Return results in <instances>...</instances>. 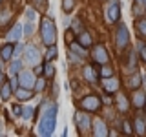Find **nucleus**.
Masks as SVG:
<instances>
[{"label":"nucleus","mask_w":146,"mask_h":137,"mask_svg":"<svg viewBox=\"0 0 146 137\" xmlns=\"http://www.w3.org/2000/svg\"><path fill=\"white\" fill-rule=\"evenodd\" d=\"M22 31H24V35H26V37H29L31 33H33V22L27 20L26 24H24V27H22Z\"/></svg>","instance_id":"nucleus-33"},{"label":"nucleus","mask_w":146,"mask_h":137,"mask_svg":"<svg viewBox=\"0 0 146 137\" xmlns=\"http://www.w3.org/2000/svg\"><path fill=\"white\" fill-rule=\"evenodd\" d=\"M131 104H133L135 108H146V93L143 90H133V99H131Z\"/></svg>","instance_id":"nucleus-12"},{"label":"nucleus","mask_w":146,"mask_h":137,"mask_svg":"<svg viewBox=\"0 0 146 137\" xmlns=\"http://www.w3.org/2000/svg\"><path fill=\"white\" fill-rule=\"evenodd\" d=\"M141 82H143V75H141L139 71H133L126 79V84H128V88H130V90H137L141 86Z\"/></svg>","instance_id":"nucleus-13"},{"label":"nucleus","mask_w":146,"mask_h":137,"mask_svg":"<svg viewBox=\"0 0 146 137\" xmlns=\"http://www.w3.org/2000/svg\"><path fill=\"white\" fill-rule=\"evenodd\" d=\"M73 7H75V0H62V11L64 13H70Z\"/></svg>","instance_id":"nucleus-30"},{"label":"nucleus","mask_w":146,"mask_h":137,"mask_svg":"<svg viewBox=\"0 0 146 137\" xmlns=\"http://www.w3.org/2000/svg\"><path fill=\"white\" fill-rule=\"evenodd\" d=\"M71 29L75 31L77 35H79L80 31H82V24H80V20H79V18H77V20H73V24H71Z\"/></svg>","instance_id":"nucleus-35"},{"label":"nucleus","mask_w":146,"mask_h":137,"mask_svg":"<svg viewBox=\"0 0 146 137\" xmlns=\"http://www.w3.org/2000/svg\"><path fill=\"white\" fill-rule=\"evenodd\" d=\"M124 70L128 73H133L137 70V57L131 49H130V53H128V62H124Z\"/></svg>","instance_id":"nucleus-16"},{"label":"nucleus","mask_w":146,"mask_h":137,"mask_svg":"<svg viewBox=\"0 0 146 137\" xmlns=\"http://www.w3.org/2000/svg\"><path fill=\"white\" fill-rule=\"evenodd\" d=\"M40 39L46 46H53L57 42V27L49 17H42L40 20Z\"/></svg>","instance_id":"nucleus-2"},{"label":"nucleus","mask_w":146,"mask_h":137,"mask_svg":"<svg viewBox=\"0 0 146 137\" xmlns=\"http://www.w3.org/2000/svg\"><path fill=\"white\" fill-rule=\"evenodd\" d=\"M115 100H113V97H111V93H106L102 97V104H113Z\"/></svg>","instance_id":"nucleus-38"},{"label":"nucleus","mask_w":146,"mask_h":137,"mask_svg":"<svg viewBox=\"0 0 146 137\" xmlns=\"http://www.w3.org/2000/svg\"><path fill=\"white\" fill-rule=\"evenodd\" d=\"M79 106L84 110V112L95 113V112H99V110H100V106H102V99L97 97V95H86V97L80 99Z\"/></svg>","instance_id":"nucleus-3"},{"label":"nucleus","mask_w":146,"mask_h":137,"mask_svg":"<svg viewBox=\"0 0 146 137\" xmlns=\"http://www.w3.org/2000/svg\"><path fill=\"white\" fill-rule=\"evenodd\" d=\"M115 44L119 49H126L130 46V31L124 24H119L115 29Z\"/></svg>","instance_id":"nucleus-4"},{"label":"nucleus","mask_w":146,"mask_h":137,"mask_svg":"<svg viewBox=\"0 0 146 137\" xmlns=\"http://www.w3.org/2000/svg\"><path fill=\"white\" fill-rule=\"evenodd\" d=\"M11 93H13V88L9 86V82L0 86V97H2V100H7L9 97H11Z\"/></svg>","instance_id":"nucleus-24"},{"label":"nucleus","mask_w":146,"mask_h":137,"mask_svg":"<svg viewBox=\"0 0 146 137\" xmlns=\"http://www.w3.org/2000/svg\"><path fill=\"white\" fill-rule=\"evenodd\" d=\"M57 53H58V49H57V46H48V51H46V61L48 62H51L57 59Z\"/></svg>","instance_id":"nucleus-25"},{"label":"nucleus","mask_w":146,"mask_h":137,"mask_svg":"<svg viewBox=\"0 0 146 137\" xmlns=\"http://www.w3.org/2000/svg\"><path fill=\"white\" fill-rule=\"evenodd\" d=\"M15 95H17V99L18 100H29L31 97H33V90H29V88H17L15 90Z\"/></svg>","instance_id":"nucleus-20"},{"label":"nucleus","mask_w":146,"mask_h":137,"mask_svg":"<svg viewBox=\"0 0 146 137\" xmlns=\"http://www.w3.org/2000/svg\"><path fill=\"white\" fill-rule=\"evenodd\" d=\"M91 59H93V62L99 64V66H102V64H108V62H110L108 49L104 48L102 44H97L93 49H91Z\"/></svg>","instance_id":"nucleus-5"},{"label":"nucleus","mask_w":146,"mask_h":137,"mask_svg":"<svg viewBox=\"0 0 146 137\" xmlns=\"http://www.w3.org/2000/svg\"><path fill=\"white\" fill-rule=\"evenodd\" d=\"M57 112H58L57 104H49V106L46 108V112L42 113V117H40L38 126H36V134L38 135H42V137L53 135L55 126H57Z\"/></svg>","instance_id":"nucleus-1"},{"label":"nucleus","mask_w":146,"mask_h":137,"mask_svg":"<svg viewBox=\"0 0 146 137\" xmlns=\"http://www.w3.org/2000/svg\"><path fill=\"white\" fill-rule=\"evenodd\" d=\"M113 75V68L108 66V64H102V68H100L99 71V77H102V79H108V77Z\"/></svg>","instance_id":"nucleus-26"},{"label":"nucleus","mask_w":146,"mask_h":137,"mask_svg":"<svg viewBox=\"0 0 146 137\" xmlns=\"http://www.w3.org/2000/svg\"><path fill=\"white\" fill-rule=\"evenodd\" d=\"M22 51H24V44H18V46H15V49H13V57H18Z\"/></svg>","instance_id":"nucleus-39"},{"label":"nucleus","mask_w":146,"mask_h":137,"mask_svg":"<svg viewBox=\"0 0 146 137\" xmlns=\"http://www.w3.org/2000/svg\"><path fill=\"white\" fill-rule=\"evenodd\" d=\"M35 9H27V11H26V18H27V20H29V22H33L35 20Z\"/></svg>","instance_id":"nucleus-40"},{"label":"nucleus","mask_w":146,"mask_h":137,"mask_svg":"<svg viewBox=\"0 0 146 137\" xmlns=\"http://www.w3.org/2000/svg\"><path fill=\"white\" fill-rule=\"evenodd\" d=\"M22 35H24L22 26H20V24H15L11 29H9V33H7V40H9V42H17V40H20Z\"/></svg>","instance_id":"nucleus-14"},{"label":"nucleus","mask_w":146,"mask_h":137,"mask_svg":"<svg viewBox=\"0 0 146 137\" xmlns=\"http://www.w3.org/2000/svg\"><path fill=\"white\" fill-rule=\"evenodd\" d=\"M24 61L31 66H36L40 62V53L36 46H26L24 48Z\"/></svg>","instance_id":"nucleus-7"},{"label":"nucleus","mask_w":146,"mask_h":137,"mask_svg":"<svg viewBox=\"0 0 146 137\" xmlns=\"http://www.w3.org/2000/svg\"><path fill=\"white\" fill-rule=\"evenodd\" d=\"M70 51L73 53H77L80 59H84V57H88V51H86V48L82 44H79L77 40H73V42H70Z\"/></svg>","instance_id":"nucleus-19"},{"label":"nucleus","mask_w":146,"mask_h":137,"mask_svg":"<svg viewBox=\"0 0 146 137\" xmlns=\"http://www.w3.org/2000/svg\"><path fill=\"white\" fill-rule=\"evenodd\" d=\"M35 80H36V79H35V73H33V71H24V70L18 71V84H20L22 88L33 90Z\"/></svg>","instance_id":"nucleus-9"},{"label":"nucleus","mask_w":146,"mask_h":137,"mask_svg":"<svg viewBox=\"0 0 146 137\" xmlns=\"http://www.w3.org/2000/svg\"><path fill=\"white\" fill-rule=\"evenodd\" d=\"M33 113H35V108L33 106H24L22 108V119H24V121H29L31 117H33Z\"/></svg>","instance_id":"nucleus-28"},{"label":"nucleus","mask_w":146,"mask_h":137,"mask_svg":"<svg viewBox=\"0 0 146 137\" xmlns=\"http://www.w3.org/2000/svg\"><path fill=\"white\" fill-rule=\"evenodd\" d=\"M0 2H2V0H0Z\"/></svg>","instance_id":"nucleus-46"},{"label":"nucleus","mask_w":146,"mask_h":137,"mask_svg":"<svg viewBox=\"0 0 146 137\" xmlns=\"http://www.w3.org/2000/svg\"><path fill=\"white\" fill-rule=\"evenodd\" d=\"M13 49H15L13 42L4 44L2 49H0V59H2V61H9V59H13Z\"/></svg>","instance_id":"nucleus-17"},{"label":"nucleus","mask_w":146,"mask_h":137,"mask_svg":"<svg viewBox=\"0 0 146 137\" xmlns=\"http://www.w3.org/2000/svg\"><path fill=\"white\" fill-rule=\"evenodd\" d=\"M91 119H90V115L82 110V112H77L75 113V124H77V128H79L80 132H88L90 128H91Z\"/></svg>","instance_id":"nucleus-8"},{"label":"nucleus","mask_w":146,"mask_h":137,"mask_svg":"<svg viewBox=\"0 0 146 137\" xmlns=\"http://www.w3.org/2000/svg\"><path fill=\"white\" fill-rule=\"evenodd\" d=\"M82 75H84V79L88 82H97V79H99V71H95L93 66H84Z\"/></svg>","instance_id":"nucleus-15"},{"label":"nucleus","mask_w":146,"mask_h":137,"mask_svg":"<svg viewBox=\"0 0 146 137\" xmlns=\"http://www.w3.org/2000/svg\"><path fill=\"white\" fill-rule=\"evenodd\" d=\"M33 6L36 9H40V11H44L46 6H48V0H33Z\"/></svg>","instance_id":"nucleus-34"},{"label":"nucleus","mask_w":146,"mask_h":137,"mask_svg":"<svg viewBox=\"0 0 146 137\" xmlns=\"http://www.w3.org/2000/svg\"><path fill=\"white\" fill-rule=\"evenodd\" d=\"M115 104H117V110L121 113H126L128 108H130V100L126 99V95H119L117 100H115Z\"/></svg>","instance_id":"nucleus-22"},{"label":"nucleus","mask_w":146,"mask_h":137,"mask_svg":"<svg viewBox=\"0 0 146 137\" xmlns=\"http://www.w3.org/2000/svg\"><path fill=\"white\" fill-rule=\"evenodd\" d=\"M35 73H36V75H42V73H44V66H42V64H36V66H35Z\"/></svg>","instance_id":"nucleus-42"},{"label":"nucleus","mask_w":146,"mask_h":137,"mask_svg":"<svg viewBox=\"0 0 146 137\" xmlns=\"http://www.w3.org/2000/svg\"><path fill=\"white\" fill-rule=\"evenodd\" d=\"M33 90H35V91H44V90H46V79H44V77H40L38 80H35Z\"/></svg>","instance_id":"nucleus-31"},{"label":"nucleus","mask_w":146,"mask_h":137,"mask_svg":"<svg viewBox=\"0 0 146 137\" xmlns=\"http://www.w3.org/2000/svg\"><path fill=\"white\" fill-rule=\"evenodd\" d=\"M133 130L137 132V134H141V135L146 134V119H144V117H141V115L135 117V121H133Z\"/></svg>","instance_id":"nucleus-21"},{"label":"nucleus","mask_w":146,"mask_h":137,"mask_svg":"<svg viewBox=\"0 0 146 137\" xmlns=\"http://www.w3.org/2000/svg\"><path fill=\"white\" fill-rule=\"evenodd\" d=\"M135 2H139L141 6H143V9H146V0H135Z\"/></svg>","instance_id":"nucleus-44"},{"label":"nucleus","mask_w":146,"mask_h":137,"mask_svg":"<svg viewBox=\"0 0 146 137\" xmlns=\"http://www.w3.org/2000/svg\"><path fill=\"white\" fill-rule=\"evenodd\" d=\"M2 80H4V73L0 71V86H2Z\"/></svg>","instance_id":"nucleus-45"},{"label":"nucleus","mask_w":146,"mask_h":137,"mask_svg":"<svg viewBox=\"0 0 146 137\" xmlns=\"http://www.w3.org/2000/svg\"><path fill=\"white\" fill-rule=\"evenodd\" d=\"M42 75H46L48 79H53V77H55V68L51 66V64H46V66H44V73H42Z\"/></svg>","instance_id":"nucleus-32"},{"label":"nucleus","mask_w":146,"mask_h":137,"mask_svg":"<svg viewBox=\"0 0 146 137\" xmlns=\"http://www.w3.org/2000/svg\"><path fill=\"white\" fill-rule=\"evenodd\" d=\"M9 86H11L13 90H17L18 88V77H13V79L9 80Z\"/></svg>","instance_id":"nucleus-41"},{"label":"nucleus","mask_w":146,"mask_h":137,"mask_svg":"<svg viewBox=\"0 0 146 137\" xmlns=\"http://www.w3.org/2000/svg\"><path fill=\"white\" fill-rule=\"evenodd\" d=\"M135 29L139 33V37H146V18L144 17L141 20H135Z\"/></svg>","instance_id":"nucleus-23"},{"label":"nucleus","mask_w":146,"mask_h":137,"mask_svg":"<svg viewBox=\"0 0 146 137\" xmlns=\"http://www.w3.org/2000/svg\"><path fill=\"white\" fill-rule=\"evenodd\" d=\"M91 126H93V135H97V137H106L108 135V126L102 119H95V121L91 122Z\"/></svg>","instance_id":"nucleus-11"},{"label":"nucleus","mask_w":146,"mask_h":137,"mask_svg":"<svg viewBox=\"0 0 146 137\" xmlns=\"http://www.w3.org/2000/svg\"><path fill=\"white\" fill-rule=\"evenodd\" d=\"M119 86H121V82H119L117 77H108V79L102 80V88L106 93H115V91H119Z\"/></svg>","instance_id":"nucleus-10"},{"label":"nucleus","mask_w":146,"mask_h":137,"mask_svg":"<svg viewBox=\"0 0 146 137\" xmlns=\"http://www.w3.org/2000/svg\"><path fill=\"white\" fill-rule=\"evenodd\" d=\"M121 18V6L117 0H111L106 7V22L108 24H117Z\"/></svg>","instance_id":"nucleus-6"},{"label":"nucleus","mask_w":146,"mask_h":137,"mask_svg":"<svg viewBox=\"0 0 146 137\" xmlns=\"http://www.w3.org/2000/svg\"><path fill=\"white\" fill-rule=\"evenodd\" d=\"M122 132H124V134H128V135H130L131 132H133V128H131V124H130L128 121H124V122H122Z\"/></svg>","instance_id":"nucleus-37"},{"label":"nucleus","mask_w":146,"mask_h":137,"mask_svg":"<svg viewBox=\"0 0 146 137\" xmlns=\"http://www.w3.org/2000/svg\"><path fill=\"white\" fill-rule=\"evenodd\" d=\"M20 70H22V61H18V59L9 64V73H11V75H17Z\"/></svg>","instance_id":"nucleus-27"},{"label":"nucleus","mask_w":146,"mask_h":137,"mask_svg":"<svg viewBox=\"0 0 146 137\" xmlns=\"http://www.w3.org/2000/svg\"><path fill=\"white\" fill-rule=\"evenodd\" d=\"M13 113L15 115H22V106H13Z\"/></svg>","instance_id":"nucleus-43"},{"label":"nucleus","mask_w":146,"mask_h":137,"mask_svg":"<svg viewBox=\"0 0 146 137\" xmlns=\"http://www.w3.org/2000/svg\"><path fill=\"white\" fill-rule=\"evenodd\" d=\"M75 31L73 29H70V31H66V35H64V39H66V44H70V42H73V39H75Z\"/></svg>","instance_id":"nucleus-36"},{"label":"nucleus","mask_w":146,"mask_h":137,"mask_svg":"<svg viewBox=\"0 0 146 137\" xmlns=\"http://www.w3.org/2000/svg\"><path fill=\"white\" fill-rule=\"evenodd\" d=\"M137 51H139L141 61L146 64V42H139V44H137Z\"/></svg>","instance_id":"nucleus-29"},{"label":"nucleus","mask_w":146,"mask_h":137,"mask_svg":"<svg viewBox=\"0 0 146 137\" xmlns=\"http://www.w3.org/2000/svg\"><path fill=\"white\" fill-rule=\"evenodd\" d=\"M77 42H79V44H82L84 48H90V46L93 44V39H91V35L88 33V31H84V29H82L80 33L77 35Z\"/></svg>","instance_id":"nucleus-18"}]
</instances>
